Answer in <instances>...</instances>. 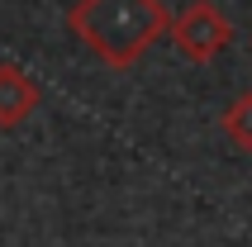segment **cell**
I'll use <instances>...</instances> for the list:
<instances>
[{
    "instance_id": "obj_1",
    "label": "cell",
    "mask_w": 252,
    "mask_h": 247,
    "mask_svg": "<svg viewBox=\"0 0 252 247\" xmlns=\"http://www.w3.org/2000/svg\"><path fill=\"white\" fill-rule=\"evenodd\" d=\"M67 29L110 71H128L153 53L157 38H167L171 10L162 0H76L67 10Z\"/></svg>"
},
{
    "instance_id": "obj_4",
    "label": "cell",
    "mask_w": 252,
    "mask_h": 247,
    "mask_svg": "<svg viewBox=\"0 0 252 247\" xmlns=\"http://www.w3.org/2000/svg\"><path fill=\"white\" fill-rule=\"evenodd\" d=\"M219 124H224V138H228L238 152H252V91L228 100L224 114H219Z\"/></svg>"
},
{
    "instance_id": "obj_2",
    "label": "cell",
    "mask_w": 252,
    "mask_h": 247,
    "mask_svg": "<svg viewBox=\"0 0 252 247\" xmlns=\"http://www.w3.org/2000/svg\"><path fill=\"white\" fill-rule=\"evenodd\" d=\"M167 38H171V48H176L186 62H214V57H224L228 43H233V19H228L214 0H190L181 14H171Z\"/></svg>"
},
{
    "instance_id": "obj_3",
    "label": "cell",
    "mask_w": 252,
    "mask_h": 247,
    "mask_svg": "<svg viewBox=\"0 0 252 247\" xmlns=\"http://www.w3.org/2000/svg\"><path fill=\"white\" fill-rule=\"evenodd\" d=\"M38 100H43V91L24 67L0 62V128H19L29 114L38 110Z\"/></svg>"
}]
</instances>
